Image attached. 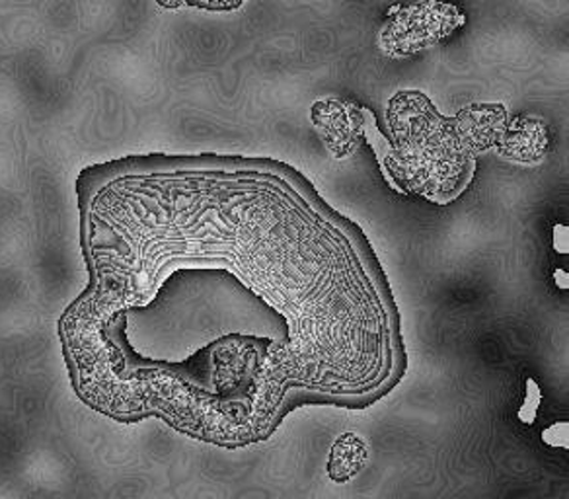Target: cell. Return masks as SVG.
<instances>
[{
    "label": "cell",
    "instance_id": "obj_1",
    "mask_svg": "<svg viewBox=\"0 0 569 499\" xmlns=\"http://www.w3.org/2000/svg\"><path fill=\"white\" fill-rule=\"evenodd\" d=\"M395 136L387 180L400 196L449 203L472 182L476 154L465 143L455 118L447 119L421 92H400L388 108Z\"/></svg>",
    "mask_w": 569,
    "mask_h": 499
},
{
    "label": "cell",
    "instance_id": "obj_2",
    "mask_svg": "<svg viewBox=\"0 0 569 499\" xmlns=\"http://www.w3.org/2000/svg\"><path fill=\"white\" fill-rule=\"evenodd\" d=\"M465 24L467 17L451 0H419L388 17L379 46L387 56L410 57L441 43Z\"/></svg>",
    "mask_w": 569,
    "mask_h": 499
},
{
    "label": "cell",
    "instance_id": "obj_3",
    "mask_svg": "<svg viewBox=\"0 0 569 499\" xmlns=\"http://www.w3.org/2000/svg\"><path fill=\"white\" fill-rule=\"evenodd\" d=\"M310 119L322 131L320 137L336 159H346L356 151L363 123L359 103L320 100L310 108Z\"/></svg>",
    "mask_w": 569,
    "mask_h": 499
},
{
    "label": "cell",
    "instance_id": "obj_4",
    "mask_svg": "<svg viewBox=\"0 0 569 499\" xmlns=\"http://www.w3.org/2000/svg\"><path fill=\"white\" fill-rule=\"evenodd\" d=\"M548 129L540 119L532 116H519L507 121L503 133L499 136L496 149L503 159L537 164L548 152Z\"/></svg>",
    "mask_w": 569,
    "mask_h": 499
},
{
    "label": "cell",
    "instance_id": "obj_5",
    "mask_svg": "<svg viewBox=\"0 0 569 499\" xmlns=\"http://www.w3.org/2000/svg\"><path fill=\"white\" fill-rule=\"evenodd\" d=\"M455 123L465 143L476 154L498 143L507 126L506 108L499 103H472L460 110Z\"/></svg>",
    "mask_w": 569,
    "mask_h": 499
},
{
    "label": "cell",
    "instance_id": "obj_6",
    "mask_svg": "<svg viewBox=\"0 0 569 499\" xmlns=\"http://www.w3.org/2000/svg\"><path fill=\"white\" fill-rule=\"evenodd\" d=\"M369 445L361 437L353 433L341 436L332 447V457L328 462V475L336 482H348L351 476H356L367 460Z\"/></svg>",
    "mask_w": 569,
    "mask_h": 499
},
{
    "label": "cell",
    "instance_id": "obj_7",
    "mask_svg": "<svg viewBox=\"0 0 569 499\" xmlns=\"http://www.w3.org/2000/svg\"><path fill=\"white\" fill-rule=\"evenodd\" d=\"M540 406H542V389L538 387V382L532 377H529L527 379L525 400H522V406L519 408V412H517V418L525 426H532L537 421Z\"/></svg>",
    "mask_w": 569,
    "mask_h": 499
},
{
    "label": "cell",
    "instance_id": "obj_8",
    "mask_svg": "<svg viewBox=\"0 0 569 499\" xmlns=\"http://www.w3.org/2000/svg\"><path fill=\"white\" fill-rule=\"evenodd\" d=\"M160 7L164 9H180V7H190V9L203 10H237L242 7L244 0H157Z\"/></svg>",
    "mask_w": 569,
    "mask_h": 499
},
{
    "label": "cell",
    "instance_id": "obj_9",
    "mask_svg": "<svg viewBox=\"0 0 569 499\" xmlns=\"http://www.w3.org/2000/svg\"><path fill=\"white\" fill-rule=\"evenodd\" d=\"M542 441L553 449H569V421H556L550 428L542 429Z\"/></svg>",
    "mask_w": 569,
    "mask_h": 499
},
{
    "label": "cell",
    "instance_id": "obj_10",
    "mask_svg": "<svg viewBox=\"0 0 569 499\" xmlns=\"http://www.w3.org/2000/svg\"><path fill=\"white\" fill-rule=\"evenodd\" d=\"M553 250L558 255H568L569 250V230L566 224H556L553 227Z\"/></svg>",
    "mask_w": 569,
    "mask_h": 499
},
{
    "label": "cell",
    "instance_id": "obj_11",
    "mask_svg": "<svg viewBox=\"0 0 569 499\" xmlns=\"http://www.w3.org/2000/svg\"><path fill=\"white\" fill-rule=\"evenodd\" d=\"M553 279H556V286H558V289H561V291H566L569 287V278H568V271L566 270H556L553 271Z\"/></svg>",
    "mask_w": 569,
    "mask_h": 499
}]
</instances>
